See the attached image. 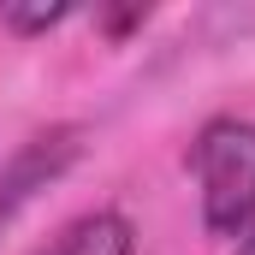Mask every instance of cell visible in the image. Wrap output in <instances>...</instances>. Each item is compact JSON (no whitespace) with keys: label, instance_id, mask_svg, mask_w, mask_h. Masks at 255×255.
<instances>
[{"label":"cell","instance_id":"1","mask_svg":"<svg viewBox=\"0 0 255 255\" xmlns=\"http://www.w3.org/2000/svg\"><path fill=\"white\" fill-rule=\"evenodd\" d=\"M202 184V226L214 238H244L255 226V119H214L190 148Z\"/></svg>","mask_w":255,"mask_h":255},{"label":"cell","instance_id":"2","mask_svg":"<svg viewBox=\"0 0 255 255\" xmlns=\"http://www.w3.org/2000/svg\"><path fill=\"white\" fill-rule=\"evenodd\" d=\"M83 154V125H54V130H36L6 166H0V232L48 190L54 178L71 172V160Z\"/></svg>","mask_w":255,"mask_h":255},{"label":"cell","instance_id":"3","mask_svg":"<svg viewBox=\"0 0 255 255\" xmlns=\"http://www.w3.org/2000/svg\"><path fill=\"white\" fill-rule=\"evenodd\" d=\"M36 255H136V226L113 208H95V214L71 220L60 238H48Z\"/></svg>","mask_w":255,"mask_h":255},{"label":"cell","instance_id":"4","mask_svg":"<svg viewBox=\"0 0 255 255\" xmlns=\"http://www.w3.org/2000/svg\"><path fill=\"white\" fill-rule=\"evenodd\" d=\"M71 18V6H0V24L6 30H18V36H36V30H54V24H65Z\"/></svg>","mask_w":255,"mask_h":255},{"label":"cell","instance_id":"5","mask_svg":"<svg viewBox=\"0 0 255 255\" xmlns=\"http://www.w3.org/2000/svg\"><path fill=\"white\" fill-rule=\"evenodd\" d=\"M232 255H255V226L244 232V238H238V250H232Z\"/></svg>","mask_w":255,"mask_h":255}]
</instances>
